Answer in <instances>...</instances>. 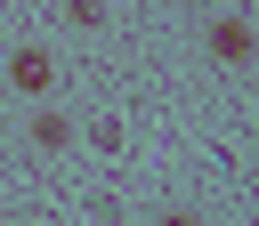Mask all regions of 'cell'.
Returning a JSON list of instances; mask_svg holds the SVG:
<instances>
[{
  "label": "cell",
  "mask_w": 259,
  "mask_h": 226,
  "mask_svg": "<svg viewBox=\"0 0 259 226\" xmlns=\"http://www.w3.org/2000/svg\"><path fill=\"white\" fill-rule=\"evenodd\" d=\"M202 40H210L219 65H251V56H259V24H251V16H219Z\"/></svg>",
  "instance_id": "6da1fadb"
},
{
  "label": "cell",
  "mask_w": 259,
  "mask_h": 226,
  "mask_svg": "<svg viewBox=\"0 0 259 226\" xmlns=\"http://www.w3.org/2000/svg\"><path fill=\"white\" fill-rule=\"evenodd\" d=\"M8 89H24V97H49V89H57V56H49L40 40H24V48L8 56Z\"/></svg>",
  "instance_id": "7a4b0ae2"
},
{
  "label": "cell",
  "mask_w": 259,
  "mask_h": 226,
  "mask_svg": "<svg viewBox=\"0 0 259 226\" xmlns=\"http://www.w3.org/2000/svg\"><path fill=\"white\" fill-rule=\"evenodd\" d=\"M32 145H40V153H65V145H73V121H65L57 105H40V113H32Z\"/></svg>",
  "instance_id": "3957f363"
},
{
  "label": "cell",
  "mask_w": 259,
  "mask_h": 226,
  "mask_svg": "<svg viewBox=\"0 0 259 226\" xmlns=\"http://www.w3.org/2000/svg\"><path fill=\"white\" fill-rule=\"evenodd\" d=\"M57 16H65L73 32H97V24H105V0H57Z\"/></svg>",
  "instance_id": "277c9868"
},
{
  "label": "cell",
  "mask_w": 259,
  "mask_h": 226,
  "mask_svg": "<svg viewBox=\"0 0 259 226\" xmlns=\"http://www.w3.org/2000/svg\"><path fill=\"white\" fill-rule=\"evenodd\" d=\"M154 226H202L194 210H154Z\"/></svg>",
  "instance_id": "5b68a950"
},
{
  "label": "cell",
  "mask_w": 259,
  "mask_h": 226,
  "mask_svg": "<svg viewBox=\"0 0 259 226\" xmlns=\"http://www.w3.org/2000/svg\"><path fill=\"white\" fill-rule=\"evenodd\" d=\"M0 137H8V113H0Z\"/></svg>",
  "instance_id": "8992f818"
}]
</instances>
